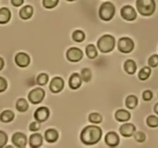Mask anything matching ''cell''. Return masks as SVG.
Wrapping results in <instances>:
<instances>
[{
    "label": "cell",
    "mask_w": 158,
    "mask_h": 148,
    "mask_svg": "<svg viewBox=\"0 0 158 148\" xmlns=\"http://www.w3.org/2000/svg\"><path fill=\"white\" fill-rule=\"evenodd\" d=\"M64 87V80L61 77H54L49 83V89L53 93L61 92Z\"/></svg>",
    "instance_id": "10"
},
{
    "label": "cell",
    "mask_w": 158,
    "mask_h": 148,
    "mask_svg": "<svg viewBox=\"0 0 158 148\" xmlns=\"http://www.w3.org/2000/svg\"><path fill=\"white\" fill-rule=\"evenodd\" d=\"M4 65H5L4 60H3V59L2 58V57H0V70L2 69V68L4 67Z\"/></svg>",
    "instance_id": "40"
},
{
    "label": "cell",
    "mask_w": 158,
    "mask_h": 148,
    "mask_svg": "<svg viewBox=\"0 0 158 148\" xmlns=\"http://www.w3.org/2000/svg\"><path fill=\"white\" fill-rule=\"evenodd\" d=\"M148 65L152 68L157 67L158 66V55L154 54L151 56L148 60Z\"/></svg>",
    "instance_id": "34"
},
{
    "label": "cell",
    "mask_w": 158,
    "mask_h": 148,
    "mask_svg": "<svg viewBox=\"0 0 158 148\" xmlns=\"http://www.w3.org/2000/svg\"><path fill=\"white\" fill-rule=\"evenodd\" d=\"M60 2V0H43L42 3L45 9H52L56 8Z\"/></svg>",
    "instance_id": "29"
},
{
    "label": "cell",
    "mask_w": 158,
    "mask_h": 148,
    "mask_svg": "<svg viewBox=\"0 0 158 148\" xmlns=\"http://www.w3.org/2000/svg\"><path fill=\"white\" fill-rule=\"evenodd\" d=\"M117 47L123 53H130L134 49V43L129 37H122L119 39Z\"/></svg>",
    "instance_id": "5"
},
{
    "label": "cell",
    "mask_w": 158,
    "mask_h": 148,
    "mask_svg": "<svg viewBox=\"0 0 158 148\" xmlns=\"http://www.w3.org/2000/svg\"><path fill=\"white\" fill-rule=\"evenodd\" d=\"M12 142L16 147L23 148L26 146L27 143V137L23 133L17 132L12 136Z\"/></svg>",
    "instance_id": "11"
},
{
    "label": "cell",
    "mask_w": 158,
    "mask_h": 148,
    "mask_svg": "<svg viewBox=\"0 0 158 148\" xmlns=\"http://www.w3.org/2000/svg\"><path fill=\"white\" fill-rule=\"evenodd\" d=\"M66 58L71 63L80 61L83 56V51L77 47H71L66 52Z\"/></svg>",
    "instance_id": "8"
},
{
    "label": "cell",
    "mask_w": 158,
    "mask_h": 148,
    "mask_svg": "<svg viewBox=\"0 0 158 148\" xmlns=\"http://www.w3.org/2000/svg\"><path fill=\"white\" fill-rule=\"evenodd\" d=\"M14 117H15V114L12 110H9V109L2 111L0 114V120L2 123H9L13 120Z\"/></svg>",
    "instance_id": "22"
},
{
    "label": "cell",
    "mask_w": 158,
    "mask_h": 148,
    "mask_svg": "<svg viewBox=\"0 0 158 148\" xmlns=\"http://www.w3.org/2000/svg\"><path fill=\"white\" fill-rule=\"evenodd\" d=\"M151 73V68L148 67V66H144V67L142 68L140 70L138 73V78L140 79L142 81H144V80H148L150 77Z\"/></svg>",
    "instance_id": "26"
},
{
    "label": "cell",
    "mask_w": 158,
    "mask_h": 148,
    "mask_svg": "<svg viewBox=\"0 0 158 148\" xmlns=\"http://www.w3.org/2000/svg\"><path fill=\"white\" fill-rule=\"evenodd\" d=\"M137 103H138V99L134 95L128 96L125 100L126 106L129 109H134L137 106Z\"/></svg>",
    "instance_id": "24"
},
{
    "label": "cell",
    "mask_w": 158,
    "mask_h": 148,
    "mask_svg": "<svg viewBox=\"0 0 158 148\" xmlns=\"http://www.w3.org/2000/svg\"><path fill=\"white\" fill-rule=\"evenodd\" d=\"M15 62L18 66L21 68H26L30 64V57L28 54L20 52L15 56Z\"/></svg>",
    "instance_id": "12"
},
{
    "label": "cell",
    "mask_w": 158,
    "mask_h": 148,
    "mask_svg": "<svg viewBox=\"0 0 158 148\" xmlns=\"http://www.w3.org/2000/svg\"><path fill=\"white\" fill-rule=\"evenodd\" d=\"M45 97V91L42 88L37 87L31 90L28 95V99L32 104H39Z\"/></svg>",
    "instance_id": "6"
},
{
    "label": "cell",
    "mask_w": 158,
    "mask_h": 148,
    "mask_svg": "<svg viewBox=\"0 0 158 148\" xmlns=\"http://www.w3.org/2000/svg\"><path fill=\"white\" fill-rule=\"evenodd\" d=\"M120 15L127 21H134L137 17L135 9L131 5H125L120 9Z\"/></svg>",
    "instance_id": "7"
},
{
    "label": "cell",
    "mask_w": 158,
    "mask_h": 148,
    "mask_svg": "<svg viewBox=\"0 0 158 148\" xmlns=\"http://www.w3.org/2000/svg\"><path fill=\"white\" fill-rule=\"evenodd\" d=\"M105 143L110 147H115L120 143V137L117 133L111 131L105 136Z\"/></svg>",
    "instance_id": "14"
},
{
    "label": "cell",
    "mask_w": 158,
    "mask_h": 148,
    "mask_svg": "<svg viewBox=\"0 0 158 148\" xmlns=\"http://www.w3.org/2000/svg\"><path fill=\"white\" fill-rule=\"evenodd\" d=\"M115 119L119 122H127L131 119V113L126 109H120L115 113Z\"/></svg>",
    "instance_id": "18"
},
{
    "label": "cell",
    "mask_w": 158,
    "mask_h": 148,
    "mask_svg": "<svg viewBox=\"0 0 158 148\" xmlns=\"http://www.w3.org/2000/svg\"><path fill=\"white\" fill-rule=\"evenodd\" d=\"M29 146L32 148H38L43 145V136L40 134H32L29 137Z\"/></svg>",
    "instance_id": "16"
},
{
    "label": "cell",
    "mask_w": 158,
    "mask_h": 148,
    "mask_svg": "<svg viewBox=\"0 0 158 148\" xmlns=\"http://www.w3.org/2000/svg\"><path fill=\"white\" fill-rule=\"evenodd\" d=\"M80 76H81L83 81H84L85 83H88L92 79V72H91V70L89 68H83L81 70Z\"/></svg>",
    "instance_id": "28"
},
{
    "label": "cell",
    "mask_w": 158,
    "mask_h": 148,
    "mask_svg": "<svg viewBox=\"0 0 158 148\" xmlns=\"http://www.w3.org/2000/svg\"><path fill=\"white\" fill-rule=\"evenodd\" d=\"M115 46V39L113 35H103L100 37L97 41V47L98 49L102 52H110L114 49Z\"/></svg>",
    "instance_id": "4"
},
{
    "label": "cell",
    "mask_w": 158,
    "mask_h": 148,
    "mask_svg": "<svg viewBox=\"0 0 158 148\" xmlns=\"http://www.w3.org/2000/svg\"><path fill=\"white\" fill-rule=\"evenodd\" d=\"M59 138V134L56 130L48 129L45 132V139L48 143H55Z\"/></svg>",
    "instance_id": "19"
},
{
    "label": "cell",
    "mask_w": 158,
    "mask_h": 148,
    "mask_svg": "<svg viewBox=\"0 0 158 148\" xmlns=\"http://www.w3.org/2000/svg\"><path fill=\"white\" fill-rule=\"evenodd\" d=\"M116 13V7L111 2H104L99 8L98 14L100 18L103 21H110Z\"/></svg>",
    "instance_id": "3"
},
{
    "label": "cell",
    "mask_w": 158,
    "mask_h": 148,
    "mask_svg": "<svg viewBox=\"0 0 158 148\" xmlns=\"http://www.w3.org/2000/svg\"><path fill=\"white\" fill-rule=\"evenodd\" d=\"M136 131V126L133 123H123L120 127V133L123 137H131L134 136Z\"/></svg>",
    "instance_id": "13"
},
{
    "label": "cell",
    "mask_w": 158,
    "mask_h": 148,
    "mask_svg": "<svg viewBox=\"0 0 158 148\" xmlns=\"http://www.w3.org/2000/svg\"><path fill=\"white\" fill-rule=\"evenodd\" d=\"M134 136L135 140L137 142H138V143H143V142H144L145 140H146V135H145L144 133L142 132V131H137V132H136L135 134H134Z\"/></svg>",
    "instance_id": "33"
},
{
    "label": "cell",
    "mask_w": 158,
    "mask_h": 148,
    "mask_svg": "<svg viewBox=\"0 0 158 148\" xmlns=\"http://www.w3.org/2000/svg\"><path fill=\"white\" fill-rule=\"evenodd\" d=\"M101 128L89 125L83 128L80 134V140L86 145H94L98 143L102 137Z\"/></svg>",
    "instance_id": "1"
},
{
    "label": "cell",
    "mask_w": 158,
    "mask_h": 148,
    "mask_svg": "<svg viewBox=\"0 0 158 148\" xmlns=\"http://www.w3.org/2000/svg\"><path fill=\"white\" fill-rule=\"evenodd\" d=\"M123 69L129 75H134L137 71V64L133 60H127L123 64Z\"/></svg>",
    "instance_id": "21"
},
{
    "label": "cell",
    "mask_w": 158,
    "mask_h": 148,
    "mask_svg": "<svg viewBox=\"0 0 158 148\" xmlns=\"http://www.w3.org/2000/svg\"><path fill=\"white\" fill-rule=\"evenodd\" d=\"M154 112L158 115V103L154 106Z\"/></svg>",
    "instance_id": "41"
},
{
    "label": "cell",
    "mask_w": 158,
    "mask_h": 148,
    "mask_svg": "<svg viewBox=\"0 0 158 148\" xmlns=\"http://www.w3.org/2000/svg\"><path fill=\"white\" fill-rule=\"evenodd\" d=\"M10 10L6 7H2L0 9V24H6L9 23L11 18Z\"/></svg>",
    "instance_id": "20"
},
{
    "label": "cell",
    "mask_w": 158,
    "mask_h": 148,
    "mask_svg": "<svg viewBox=\"0 0 158 148\" xmlns=\"http://www.w3.org/2000/svg\"><path fill=\"white\" fill-rule=\"evenodd\" d=\"M33 15V7L31 5H26L19 10V16L22 19L27 20Z\"/></svg>",
    "instance_id": "17"
},
{
    "label": "cell",
    "mask_w": 158,
    "mask_h": 148,
    "mask_svg": "<svg viewBox=\"0 0 158 148\" xmlns=\"http://www.w3.org/2000/svg\"><path fill=\"white\" fill-rule=\"evenodd\" d=\"M8 141V136L3 131L0 130V148L6 146V143Z\"/></svg>",
    "instance_id": "35"
},
{
    "label": "cell",
    "mask_w": 158,
    "mask_h": 148,
    "mask_svg": "<svg viewBox=\"0 0 158 148\" xmlns=\"http://www.w3.org/2000/svg\"><path fill=\"white\" fill-rule=\"evenodd\" d=\"M65 1L69 2H75V1H77V0H65Z\"/></svg>",
    "instance_id": "42"
},
{
    "label": "cell",
    "mask_w": 158,
    "mask_h": 148,
    "mask_svg": "<svg viewBox=\"0 0 158 148\" xmlns=\"http://www.w3.org/2000/svg\"><path fill=\"white\" fill-rule=\"evenodd\" d=\"M136 8L140 15L151 16L155 12L157 5L155 0H136Z\"/></svg>",
    "instance_id": "2"
},
{
    "label": "cell",
    "mask_w": 158,
    "mask_h": 148,
    "mask_svg": "<svg viewBox=\"0 0 158 148\" xmlns=\"http://www.w3.org/2000/svg\"><path fill=\"white\" fill-rule=\"evenodd\" d=\"M11 3L15 7H19L24 3V0H11Z\"/></svg>",
    "instance_id": "39"
},
{
    "label": "cell",
    "mask_w": 158,
    "mask_h": 148,
    "mask_svg": "<svg viewBox=\"0 0 158 148\" xmlns=\"http://www.w3.org/2000/svg\"><path fill=\"white\" fill-rule=\"evenodd\" d=\"M49 117V109L46 106L39 107L34 113V118L36 121L43 123L48 120Z\"/></svg>",
    "instance_id": "9"
},
{
    "label": "cell",
    "mask_w": 158,
    "mask_h": 148,
    "mask_svg": "<svg viewBox=\"0 0 158 148\" xmlns=\"http://www.w3.org/2000/svg\"><path fill=\"white\" fill-rule=\"evenodd\" d=\"M40 129V122L35 121L32 122L29 125V130L32 131V132H35V131H38Z\"/></svg>",
    "instance_id": "37"
},
{
    "label": "cell",
    "mask_w": 158,
    "mask_h": 148,
    "mask_svg": "<svg viewBox=\"0 0 158 148\" xmlns=\"http://www.w3.org/2000/svg\"><path fill=\"white\" fill-rule=\"evenodd\" d=\"M86 54L89 59H95L98 56V52L94 44H89L86 47Z\"/></svg>",
    "instance_id": "25"
},
{
    "label": "cell",
    "mask_w": 158,
    "mask_h": 148,
    "mask_svg": "<svg viewBox=\"0 0 158 148\" xmlns=\"http://www.w3.org/2000/svg\"><path fill=\"white\" fill-rule=\"evenodd\" d=\"M72 38L77 43H82L85 39V33L82 30L77 29L73 32Z\"/></svg>",
    "instance_id": "27"
},
{
    "label": "cell",
    "mask_w": 158,
    "mask_h": 148,
    "mask_svg": "<svg viewBox=\"0 0 158 148\" xmlns=\"http://www.w3.org/2000/svg\"><path fill=\"white\" fill-rule=\"evenodd\" d=\"M147 123L150 127L155 128L158 126V117L156 116L151 115L147 118Z\"/></svg>",
    "instance_id": "32"
},
{
    "label": "cell",
    "mask_w": 158,
    "mask_h": 148,
    "mask_svg": "<svg viewBox=\"0 0 158 148\" xmlns=\"http://www.w3.org/2000/svg\"><path fill=\"white\" fill-rule=\"evenodd\" d=\"M142 97H143V100L145 101H150L151 100V99L153 98V92L151 90H145L144 92L142 94Z\"/></svg>",
    "instance_id": "36"
},
{
    "label": "cell",
    "mask_w": 158,
    "mask_h": 148,
    "mask_svg": "<svg viewBox=\"0 0 158 148\" xmlns=\"http://www.w3.org/2000/svg\"><path fill=\"white\" fill-rule=\"evenodd\" d=\"M48 81H49V76L44 72L39 74L36 78V83L40 86H45L48 83Z\"/></svg>",
    "instance_id": "30"
},
{
    "label": "cell",
    "mask_w": 158,
    "mask_h": 148,
    "mask_svg": "<svg viewBox=\"0 0 158 148\" xmlns=\"http://www.w3.org/2000/svg\"><path fill=\"white\" fill-rule=\"evenodd\" d=\"M81 76L77 72H74L70 76L69 79V86L72 89H77L82 85Z\"/></svg>",
    "instance_id": "15"
},
{
    "label": "cell",
    "mask_w": 158,
    "mask_h": 148,
    "mask_svg": "<svg viewBox=\"0 0 158 148\" xmlns=\"http://www.w3.org/2000/svg\"><path fill=\"white\" fill-rule=\"evenodd\" d=\"M15 107H16L17 110L19 111V112H26V111H27V109H29V103L26 101V99L20 98L17 100L16 104H15Z\"/></svg>",
    "instance_id": "23"
},
{
    "label": "cell",
    "mask_w": 158,
    "mask_h": 148,
    "mask_svg": "<svg viewBox=\"0 0 158 148\" xmlns=\"http://www.w3.org/2000/svg\"><path fill=\"white\" fill-rule=\"evenodd\" d=\"M7 86H8V84L6 79L0 76V92H4V91L7 89Z\"/></svg>",
    "instance_id": "38"
},
{
    "label": "cell",
    "mask_w": 158,
    "mask_h": 148,
    "mask_svg": "<svg viewBox=\"0 0 158 148\" xmlns=\"http://www.w3.org/2000/svg\"><path fill=\"white\" fill-rule=\"evenodd\" d=\"M103 120V117L98 113H92L89 116V121L92 123H100Z\"/></svg>",
    "instance_id": "31"
}]
</instances>
